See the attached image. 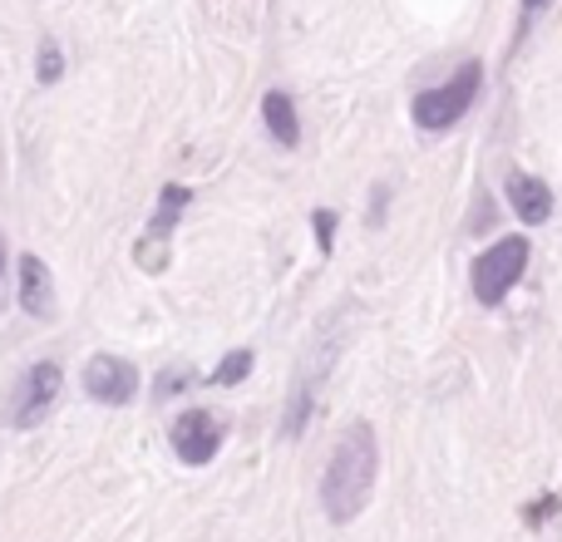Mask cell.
<instances>
[{
  "mask_svg": "<svg viewBox=\"0 0 562 542\" xmlns=\"http://www.w3.org/2000/svg\"><path fill=\"white\" fill-rule=\"evenodd\" d=\"M375 468H380L375 429H370L366 419H356V425L340 434L336 454H330V464H326V478H321V508H326L330 523L360 518V508L375 494Z\"/></svg>",
  "mask_w": 562,
  "mask_h": 542,
  "instance_id": "obj_1",
  "label": "cell"
},
{
  "mask_svg": "<svg viewBox=\"0 0 562 542\" xmlns=\"http://www.w3.org/2000/svg\"><path fill=\"white\" fill-rule=\"evenodd\" d=\"M479 84H484V65H479V59H464L445 84L419 89L415 104H409V114H415V124L425 128V134H445V128H454L459 118L474 109Z\"/></svg>",
  "mask_w": 562,
  "mask_h": 542,
  "instance_id": "obj_2",
  "label": "cell"
},
{
  "mask_svg": "<svg viewBox=\"0 0 562 542\" xmlns=\"http://www.w3.org/2000/svg\"><path fill=\"white\" fill-rule=\"evenodd\" d=\"M524 271H528V237H498L488 252L474 257V271H469L474 301L479 306H498L524 281Z\"/></svg>",
  "mask_w": 562,
  "mask_h": 542,
  "instance_id": "obj_3",
  "label": "cell"
},
{
  "mask_svg": "<svg viewBox=\"0 0 562 542\" xmlns=\"http://www.w3.org/2000/svg\"><path fill=\"white\" fill-rule=\"evenodd\" d=\"M188 203H193V188H183V183H168L164 193H158V207H154V217H148L144 242L134 247V262L144 267L148 276H158V271L168 267V237H173L178 217L188 213Z\"/></svg>",
  "mask_w": 562,
  "mask_h": 542,
  "instance_id": "obj_4",
  "label": "cell"
},
{
  "mask_svg": "<svg viewBox=\"0 0 562 542\" xmlns=\"http://www.w3.org/2000/svg\"><path fill=\"white\" fill-rule=\"evenodd\" d=\"M168 439H173V454L183 459L188 468H203V464H213V459H217L227 429H223V419H217L213 409H188V415L173 419Z\"/></svg>",
  "mask_w": 562,
  "mask_h": 542,
  "instance_id": "obj_5",
  "label": "cell"
},
{
  "mask_svg": "<svg viewBox=\"0 0 562 542\" xmlns=\"http://www.w3.org/2000/svg\"><path fill=\"white\" fill-rule=\"evenodd\" d=\"M85 389L99 405H128L138 395V365L124 355H94L85 365Z\"/></svg>",
  "mask_w": 562,
  "mask_h": 542,
  "instance_id": "obj_6",
  "label": "cell"
},
{
  "mask_svg": "<svg viewBox=\"0 0 562 542\" xmlns=\"http://www.w3.org/2000/svg\"><path fill=\"white\" fill-rule=\"evenodd\" d=\"M59 385H65V370L55 360H40L35 370L20 385V405H15V429H35L40 419L49 415V405L59 399Z\"/></svg>",
  "mask_w": 562,
  "mask_h": 542,
  "instance_id": "obj_7",
  "label": "cell"
},
{
  "mask_svg": "<svg viewBox=\"0 0 562 542\" xmlns=\"http://www.w3.org/2000/svg\"><path fill=\"white\" fill-rule=\"evenodd\" d=\"M20 310H30L35 320H55V281L35 252L20 257Z\"/></svg>",
  "mask_w": 562,
  "mask_h": 542,
  "instance_id": "obj_8",
  "label": "cell"
},
{
  "mask_svg": "<svg viewBox=\"0 0 562 542\" xmlns=\"http://www.w3.org/2000/svg\"><path fill=\"white\" fill-rule=\"evenodd\" d=\"M508 203H514V213L524 217L528 227H543L548 217H553V188L533 173H514L508 178Z\"/></svg>",
  "mask_w": 562,
  "mask_h": 542,
  "instance_id": "obj_9",
  "label": "cell"
},
{
  "mask_svg": "<svg viewBox=\"0 0 562 542\" xmlns=\"http://www.w3.org/2000/svg\"><path fill=\"white\" fill-rule=\"evenodd\" d=\"M262 124H267V134H272L281 148H296L301 144L296 104H291V94H281V89H272V94L262 99Z\"/></svg>",
  "mask_w": 562,
  "mask_h": 542,
  "instance_id": "obj_10",
  "label": "cell"
},
{
  "mask_svg": "<svg viewBox=\"0 0 562 542\" xmlns=\"http://www.w3.org/2000/svg\"><path fill=\"white\" fill-rule=\"evenodd\" d=\"M252 375V350H233V355H223L217 360V370H213V385H243V380Z\"/></svg>",
  "mask_w": 562,
  "mask_h": 542,
  "instance_id": "obj_11",
  "label": "cell"
},
{
  "mask_svg": "<svg viewBox=\"0 0 562 542\" xmlns=\"http://www.w3.org/2000/svg\"><path fill=\"white\" fill-rule=\"evenodd\" d=\"M35 75H40V84H59V75H65V55H59V45H55V39H40Z\"/></svg>",
  "mask_w": 562,
  "mask_h": 542,
  "instance_id": "obj_12",
  "label": "cell"
},
{
  "mask_svg": "<svg viewBox=\"0 0 562 542\" xmlns=\"http://www.w3.org/2000/svg\"><path fill=\"white\" fill-rule=\"evenodd\" d=\"M311 227H316V247L330 252V247H336V213H330V207H316V213H311Z\"/></svg>",
  "mask_w": 562,
  "mask_h": 542,
  "instance_id": "obj_13",
  "label": "cell"
},
{
  "mask_svg": "<svg viewBox=\"0 0 562 542\" xmlns=\"http://www.w3.org/2000/svg\"><path fill=\"white\" fill-rule=\"evenodd\" d=\"M553 508H558V498H543V504L524 508V518H528V523H543V518H548V513H553Z\"/></svg>",
  "mask_w": 562,
  "mask_h": 542,
  "instance_id": "obj_14",
  "label": "cell"
},
{
  "mask_svg": "<svg viewBox=\"0 0 562 542\" xmlns=\"http://www.w3.org/2000/svg\"><path fill=\"white\" fill-rule=\"evenodd\" d=\"M543 10H548V0H524V30L533 25V20L543 15Z\"/></svg>",
  "mask_w": 562,
  "mask_h": 542,
  "instance_id": "obj_15",
  "label": "cell"
},
{
  "mask_svg": "<svg viewBox=\"0 0 562 542\" xmlns=\"http://www.w3.org/2000/svg\"><path fill=\"white\" fill-rule=\"evenodd\" d=\"M0 267H5V242H0Z\"/></svg>",
  "mask_w": 562,
  "mask_h": 542,
  "instance_id": "obj_16",
  "label": "cell"
}]
</instances>
